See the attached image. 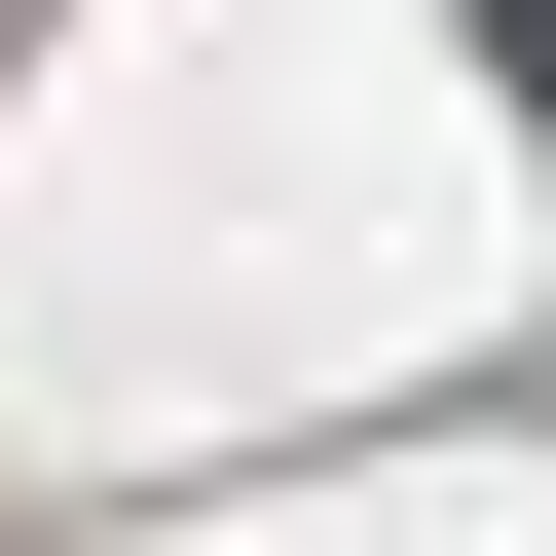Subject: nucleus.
<instances>
[{
    "mask_svg": "<svg viewBox=\"0 0 556 556\" xmlns=\"http://www.w3.org/2000/svg\"><path fill=\"white\" fill-rule=\"evenodd\" d=\"M482 75H519V112H556V0H482Z\"/></svg>",
    "mask_w": 556,
    "mask_h": 556,
    "instance_id": "nucleus-1",
    "label": "nucleus"
}]
</instances>
